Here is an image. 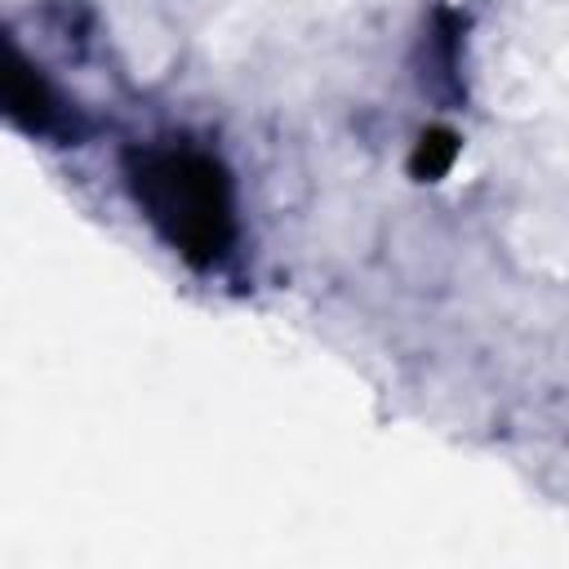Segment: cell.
I'll return each instance as SVG.
<instances>
[{"instance_id":"6da1fadb","label":"cell","mask_w":569,"mask_h":569,"mask_svg":"<svg viewBox=\"0 0 569 569\" xmlns=\"http://www.w3.org/2000/svg\"><path fill=\"white\" fill-rule=\"evenodd\" d=\"M124 187L182 262L218 267L236 244V187L213 151L187 138L138 142L124 151Z\"/></svg>"},{"instance_id":"7a4b0ae2","label":"cell","mask_w":569,"mask_h":569,"mask_svg":"<svg viewBox=\"0 0 569 569\" xmlns=\"http://www.w3.org/2000/svg\"><path fill=\"white\" fill-rule=\"evenodd\" d=\"M0 116L36 138H76V116L49 76L0 31Z\"/></svg>"},{"instance_id":"3957f363","label":"cell","mask_w":569,"mask_h":569,"mask_svg":"<svg viewBox=\"0 0 569 569\" xmlns=\"http://www.w3.org/2000/svg\"><path fill=\"white\" fill-rule=\"evenodd\" d=\"M453 156H458V138H453L449 129H427V133L418 138V147H413L409 169H413L422 182H436V178L453 164Z\"/></svg>"}]
</instances>
